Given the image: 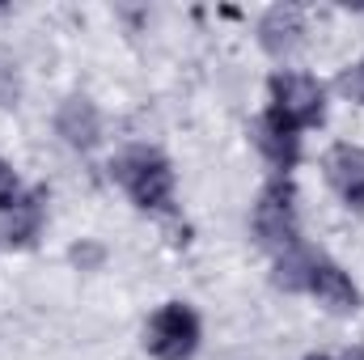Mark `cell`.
Returning a JSON list of instances; mask_svg holds the SVG:
<instances>
[{"mask_svg": "<svg viewBox=\"0 0 364 360\" xmlns=\"http://www.w3.org/2000/svg\"><path fill=\"white\" fill-rule=\"evenodd\" d=\"M305 38V13L296 4H275L272 13L259 21V43L272 55H292Z\"/></svg>", "mask_w": 364, "mask_h": 360, "instance_id": "obj_8", "label": "cell"}, {"mask_svg": "<svg viewBox=\"0 0 364 360\" xmlns=\"http://www.w3.org/2000/svg\"><path fill=\"white\" fill-rule=\"evenodd\" d=\"M339 90L348 93L352 102H364V64H356V68H348V73H343Z\"/></svg>", "mask_w": 364, "mask_h": 360, "instance_id": "obj_12", "label": "cell"}, {"mask_svg": "<svg viewBox=\"0 0 364 360\" xmlns=\"http://www.w3.org/2000/svg\"><path fill=\"white\" fill-rule=\"evenodd\" d=\"M55 127L60 136L73 144V149H93L97 136H102V119H97V106L90 97H68L55 115Z\"/></svg>", "mask_w": 364, "mask_h": 360, "instance_id": "obj_10", "label": "cell"}, {"mask_svg": "<svg viewBox=\"0 0 364 360\" xmlns=\"http://www.w3.org/2000/svg\"><path fill=\"white\" fill-rule=\"evenodd\" d=\"M326 179H331V186L352 208H364V149H356V144H335L326 153Z\"/></svg>", "mask_w": 364, "mask_h": 360, "instance_id": "obj_7", "label": "cell"}, {"mask_svg": "<svg viewBox=\"0 0 364 360\" xmlns=\"http://www.w3.org/2000/svg\"><path fill=\"white\" fill-rule=\"evenodd\" d=\"M13 203H17V174H13V166L0 157V212L13 208Z\"/></svg>", "mask_w": 364, "mask_h": 360, "instance_id": "obj_11", "label": "cell"}, {"mask_svg": "<svg viewBox=\"0 0 364 360\" xmlns=\"http://www.w3.org/2000/svg\"><path fill=\"white\" fill-rule=\"evenodd\" d=\"M305 292H314L322 305H331L335 314H352L356 305H360V292H356V284L348 280V271L335 268L331 259H314V268H309V280H305Z\"/></svg>", "mask_w": 364, "mask_h": 360, "instance_id": "obj_5", "label": "cell"}, {"mask_svg": "<svg viewBox=\"0 0 364 360\" xmlns=\"http://www.w3.org/2000/svg\"><path fill=\"white\" fill-rule=\"evenodd\" d=\"M0 13H4V9H0Z\"/></svg>", "mask_w": 364, "mask_h": 360, "instance_id": "obj_15", "label": "cell"}, {"mask_svg": "<svg viewBox=\"0 0 364 360\" xmlns=\"http://www.w3.org/2000/svg\"><path fill=\"white\" fill-rule=\"evenodd\" d=\"M38 229H43V191L17 195V203L0 212V238L9 246H30Z\"/></svg>", "mask_w": 364, "mask_h": 360, "instance_id": "obj_9", "label": "cell"}, {"mask_svg": "<svg viewBox=\"0 0 364 360\" xmlns=\"http://www.w3.org/2000/svg\"><path fill=\"white\" fill-rule=\"evenodd\" d=\"M305 360H331V356H305Z\"/></svg>", "mask_w": 364, "mask_h": 360, "instance_id": "obj_14", "label": "cell"}, {"mask_svg": "<svg viewBox=\"0 0 364 360\" xmlns=\"http://www.w3.org/2000/svg\"><path fill=\"white\" fill-rule=\"evenodd\" d=\"M272 110L301 132V127L318 123L322 110H326L322 85L314 77H305V73H279V77H272Z\"/></svg>", "mask_w": 364, "mask_h": 360, "instance_id": "obj_4", "label": "cell"}, {"mask_svg": "<svg viewBox=\"0 0 364 360\" xmlns=\"http://www.w3.org/2000/svg\"><path fill=\"white\" fill-rule=\"evenodd\" d=\"M255 233L267 250H279V255L296 246V195L284 179L263 186L255 203Z\"/></svg>", "mask_w": 364, "mask_h": 360, "instance_id": "obj_2", "label": "cell"}, {"mask_svg": "<svg viewBox=\"0 0 364 360\" xmlns=\"http://www.w3.org/2000/svg\"><path fill=\"white\" fill-rule=\"evenodd\" d=\"M348 360H364V348H356V352H352V356H348Z\"/></svg>", "mask_w": 364, "mask_h": 360, "instance_id": "obj_13", "label": "cell"}, {"mask_svg": "<svg viewBox=\"0 0 364 360\" xmlns=\"http://www.w3.org/2000/svg\"><path fill=\"white\" fill-rule=\"evenodd\" d=\"M255 144H259V153L272 162L275 170H292L296 157H301V136H296V127H292L288 119H279L275 110H267V115L255 123Z\"/></svg>", "mask_w": 364, "mask_h": 360, "instance_id": "obj_6", "label": "cell"}, {"mask_svg": "<svg viewBox=\"0 0 364 360\" xmlns=\"http://www.w3.org/2000/svg\"><path fill=\"white\" fill-rule=\"evenodd\" d=\"M114 174H119V182L127 186V195H132L140 208H149V212L170 208V195H174V170H170L166 157H157V153H149V149H136V153H127V157L119 162Z\"/></svg>", "mask_w": 364, "mask_h": 360, "instance_id": "obj_1", "label": "cell"}, {"mask_svg": "<svg viewBox=\"0 0 364 360\" xmlns=\"http://www.w3.org/2000/svg\"><path fill=\"white\" fill-rule=\"evenodd\" d=\"M144 344L157 360H186L199 348V318L191 314V305L170 301L153 314V322L144 331Z\"/></svg>", "mask_w": 364, "mask_h": 360, "instance_id": "obj_3", "label": "cell"}]
</instances>
